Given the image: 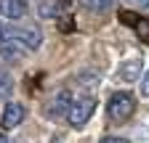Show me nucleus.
I'll list each match as a JSON object with an SVG mask.
<instances>
[{
	"instance_id": "4468645a",
	"label": "nucleus",
	"mask_w": 149,
	"mask_h": 143,
	"mask_svg": "<svg viewBox=\"0 0 149 143\" xmlns=\"http://www.w3.org/2000/svg\"><path fill=\"white\" fill-rule=\"evenodd\" d=\"M128 6H133V8H144V11H149V0H125Z\"/></svg>"
},
{
	"instance_id": "39448f33",
	"label": "nucleus",
	"mask_w": 149,
	"mask_h": 143,
	"mask_svg": "<svg viewBox=\"0 0 149 143\" xmlns=\"http://www.w3.org/2000/svg\"><path fill=\"white\" fill-rule=\"evenodd\" d=\"M29 13L27 0H0V16L8 21H22Z\"/></svg>"
},
{
	"instance_id": "1a4fd4ad",
	"label": "nucleus",
	"mask_w": 149,
	"mask_h": 143,
	"mask_svg": "<svg viewBox=\"0 0 149 143\" xmlns=\"http://www.w3.org/2000/svg\"><path fill=\"white\" fill-rule=\"evenodd\" d=\"M19 29H22V27H13V24L0 21V45L8 43V40H16V37H19Z\"/></svg>"
},
{
	"instance_id": "20e7f679",
	"label": "nucleus",
	"mask_w": 149,
	"mask_h": 143,
	"mask_svg": "<svg viewBox=\"0 0 149 143\" xmlns=\"http://www.w3.org/2000/svg\"><path fill=\"white\" fill-rule=\"evenodd\" d=\"M69 109H72V93H69V90H59V93L48 101L45 114H48L51 119H64V117L69 114Z\"/></svg>"
},
{
	"instance_id": "423d86ee",
	"label": "nucleus",
	"mask_w": 149,
	"mask_h": 143,
	"mask_svg": "<svg viewBox=\"0 0 149 143\" xmlns=\"http://www.w3.org/2000/svg\"><path fill=\"white\" fill-rule=\"evenodd\" d=\"M24 119V109L19 103H6V109H3V117H0V124H3L6 130H16L19 124H22Z\"/></svg>"
},
{
	"instance_id": "6e6552de",
	"label": "nucleus",
	"mask_w": 149,
	"mask_h": 143,
	"mask_svg": "<svg viewBox=\"0 0 149 143\" xmlns=\"http://www.w3.org/2000/svg\"><path fill=\"white\" fill-rule=\"evenodd\" d=\"M99 72H80V77H77V85L85 87V90H96L99 87Z\"/></svg>"
},
{
	"instance_id": "f8f14e48",
	"label": "nucleus",
	"mask_w": 149,
	"mask_h": 143,
	"mask_svg": "<svg viewBox=\"0 0 149 143\" xmlns=\"http://www.w3.org/2000/svg\"><path fill=\"white\" fill-rule=\"evenodd\" d=\"M141 96H144V98H149V69L141 74Z\"/></svg>"
},
{
	"instance_id": "9d476101",
	"label": "nucleus",
	"mask_w": 149,
	"mask_h": 143,
	"mask_svg": "<svg viewBox=\"0 0 149 143\" xmlns=\"http://www.w3.org/2000/svg\"><path fill=\"white\" fill-rule=\"evenodd\" d=\"M80 3L88 8V11H96V13H104L112 8V0H80Z\"/></svg>"
},
{
	"instance_id": "f03ea898",
	"label": "nucleus",
	"mask_w": 149,
	"mask_h": 143,
	"mask_svg": "<svg viewBox=\"0 0 149 143\" xmlns=\"http://www.w3.org/2000/svg\"><path fill=\"white\" fill-rule=\"evenodd\" d=\"M93 111H96V98L93 96H80V98H72V109H69L67 119H69L72 127H83L93 117Z\"/></svg>"
},
{
	"instance_id": "7ed1b4c3",
	"label": "nucleus",
	"mask_w": 149,
	"mask_h": 143,
	"mask_svg": "<svg viewBox=\"0 0 149 143\" xmlns=\"http://www.w3.org/2000/svg\"><path fill=\"white\" fill-rule=\"evenodd\" d=\"M141 74H144V61H141V56L139 58H128V61L117 64V69H115V80H120V82H139Z\"/></svg>"
},
{
	"instance_id": "ddd939ff",
	"label": "nucleus",
	"mask_w": 149,
	"mask_h": 143,
	"mask_svg": "<svg viewBox=\"0 0 149 143\" xmlns=\"http://www.w3.org/2000/svg\"><path fill=\"white\" fill-rule=\"evenodd\" d=\"M53 13H56V6H51V3H43L40 6V16H43V19H51Z\"/></svg>"
},
{
	"instance_id": "0eeeda50",
	"label": "nucleus",
	"mask_w": 149,
	"mask_h": 143,
	"mask_svg": "<svg viewBox=\"0 0 149 143\" xmlns=\"http://www.w3.org/2000/svg\"><path fill=\"white\" fill-rule=\"evenodd\" d=\"M24 50H27V48H24L22 43H16V40H8V43L0 45V53H3V58H8V61H11V58H13V61H16V58H22V53H24Z\"/></svg>"
},
{
	"instance_id": "f257e3e1",
	"label": "nucleus",
	"mask_w": 149,
	"mask_h": 143,
	"mask_svg": "<svg viewBox=\"0 0 149 143\" xmlns=\"http://www.w3.org/2000/svg\"><path fill=\"white\" fill-rule=\"evenodd\" d=\"M133 109H136V98L128 90L112 93V98L107 101V114H109L112 122H125L130 114H133Z\"/></svg>"
},
{
	"instance_id": "9b49d317",
	"label": "nucleus",
	"mask_w": 149,
	"mask_h": 143,
	"mask_svg": "<svg viewBox=\"0 0 149 143\" xmlns=\"http://www.w3.org/2000/svg\"><path fill=\"white\" fill-rule=\"evenodd\" d=\"M11 90H13V80H11V74L0 66V96H11Z\"/></svg>"
},
{
	"instance_id": "2eb2a0df",
	"label": "nucleus",
	"mask_w": 149,
	"mask_h": 143,
	"mask_svg": "<svg viewBox=\"0 0 149 143\" xmlns=\"http://www.w3.org/2000/svg\"><path fill=\"white\" fill-rule=\"evenodd\" d=\"M101 143H128V140H125V138H112V135H109V138H101Z\"/></svg>"
}]
</instances>
